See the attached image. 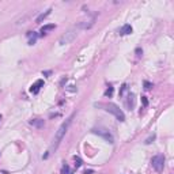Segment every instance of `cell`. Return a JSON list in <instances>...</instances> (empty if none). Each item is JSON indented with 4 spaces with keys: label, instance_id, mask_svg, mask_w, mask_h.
Here are the masks:
<instances>
[{
    "label": "cell",
    "instance_id": "cell-1",
    "mask_svg": "<svg viewBox=\"0 0 174 174\" xmlns=\"http://www.w3.org/2000/svg\"><path fill=\"white\" fill-rule=\"evenodd\" d=\"M75 114H76V113H72L71 116L68 117V118L65 120L64 123H63L61 125L58 126V129L56 131L55 137H53V143H52V145H50V151H49V152H53V151H56V150L58 148V145H60V143L63 142V139H64V136L67 135L68 129H69V126H71L72 121H74Z\"/></svg>",
    "mask_w": 174,
    "mask_h": 174
},
{
    "label": "cell",
    "instance_id": "cell-2",
    "mask_svg": "<svg viewBox=\"0 0 174 174\" xmlns=\"http://www.w3.org/2000/svg\"><path fill=\"white\" fill-rule=\"evenodd\" d=\"M77 34H79V30H77L76 27H72V29L67 30V31L60 37V39H58V45L63 46V45H67V44L72 42L77 37Z\"/></svg>",
    "mask_w": 174,
    "mask_h": 174
},
{
    "label": "cell",
    "instance_id": "cell-3",
    "mask_svg": "<svg viewBox=\"0 0 174 174\" xmlns=\"http://www.w3.org/2000/svg\"><path fill=\"white\" fill-rule=\"evenodd\" d=\"M105 110L109 113H112L113 116L116 117L118 121H125V114H124V112L121 109H120L117 105H114V103H107V105H105Z\"/></svg>",
    "mask_w": 174,
    "mask_h": 174
},
{
    "label": "cell",
    "instance_id": "cell-4",
    "mask_svg": "<svg viewBox=\"0 0 174 174\" xmlns=\"http://www.w3.org/2000/svg\"><path fill=\"white\" fill-rule=\"evenodd\" d=\"M151 164H152V169H154L155 171H158V173L163 171V167H164V156H163V155H161V154L152 156Z\"/></svg>",
    "mask_w": 174,
    "mask_h": 174
},
{
    "label": "cell",
    "instance_id": "cell-5",
    "mask_svg": "<svg viewBox=\"0 0 174 174\" xmlns=\"http://www.w3.org/2000/svg\"><path fill=\"white\" fill-rule=\"evenodd\" d=\"M93 133H95V135L103 137L107 143H110V144H113V143H114V137H113V135L109 132V131H107V129H105V128H95V129H93Z\"/></svg>",
    "mask_w": 174,
    "mask_h": 174
},
{
    "label": "cell",
    "instance_id": "cell-6",
    "mask_svg": "<svg viewBox=\"0 0 174 174\" xmlns=\"http://www.w3.org/2000/svg\"><path fill=\"white\" fill-rule=\"evenodd\" d=\"M29 124L31 126H34V128H37V129H41V128H44V125H45V121H44L42 118H34V120H30Z\"/></svg>",
    "mask_w": 174,
    "mask_h": 174
},
{
    "label": "cell",
    "instance_id": "cell-7",
    "mask_svg": "<svg viewBox=\"0 0 174 174\" xmlns=\"http://www.w3.org/2000/svg\"><path fill=\"white\" fill-rule=\"evenodd\" d=\"M42 86H44V82H42V80H37L36 83H34V84L31 86L30 91H31L33 94H38V91L41 90V87H42Z\"/></svg>",
    "mask_w": 174,
    "mask_h": 174
},
{
    "label": "cell",
    "instance_id": "cell-8",
    "mask_svg": "<svg viewBox=\"0 0 174 174\" xmlns=\"http://www.w3.org/2000/svg\"><path fill=\"white\" fill-rule=\"evenodd\" d=\"M131 33H132V26L131 25H124L120 29V36H126V34H131Z\"/></svg>",
    "mask_w": 174,
    "mask_h": 174
},
{
    "label": "cell",
    "instance_id": "cell-9",
    "mask_svg": "<svg viewBox=\"0 0 174 174\" xmlns=\"http://www.w3.org/2000/svg\"><path fill=\"white\" fill-rule=\"evenodd\" d=\"M50 12H52V8H49V10H46L45 12H42L41 15H38V16H37L36 22H37V23H41L42 20H44V19H45V18H46V16H48V15H50Z\"/></svg>",
    "mask_w": 174,
    "mask_h": 174
},
{
    "label": "cell",
    "instance_id": "cell-10",
    "mask_svg": "<svg viewBox=\"0 0 174 174\" xmlns=\"http://www.w3.org/2000/svg\"><path fill=\"white\" fill-rule=\"evenodd\" d=\"M55 27H56V26L53 25V23H52V25H45V26H44V27L41 29V34H46V33L50 31V30H53Z\"/></svg>",
    "mask_w": 174,
    "mask_h": 174
},
{
    "label": "cell",
    "instance_id": "cell-11",
    "mask_svg": "<svg viewBox=\"0 0 174 174\" xmlns=\"http://www.w3.org/2000/svg\"><path fill=\"white\" fill-rule=\"evenodd\" d=\"M61 174H69V167H68L67 164H64L61 169Z\"/></svg>",
    "mask_w": 174,
    "mask_h": 174
},
{
    "label": "cell",
    "instance_id": "cell-12",
    "mask_svg": "<svg viewBox=\"0 0 174 174\" xmlns=\"http://www.w3.org/2000/svg\"><path fill=\"white\" fill-rule=\"evenodd\" d=\"M75 166H76V167H80L82 166V161H80V158H77V156H75Z\"/></svg>",
    "mask_w": 174,
    "mask_h": 174
},
{
    "label": "cell",
    "instance_id": "cell-13",
    "mask_svg": "<svg viewBox=\"0 0 174 174\" xmlns=\"http://www.w3.org/2000/svg\"><path fill=\"white\" fill-rule=\"evenodd\" d=\"M112 94H113V87H109L106 90V93H105V95L106 97H112Z\"/></svg>",
    "mask_w": 174,
    "mask_h": 174
},
{
    "label": "cell",
    "instance_id": "cell-14",
    "mask_svg": "<svg viewBox=\"0 0 174 174\" xmlns=\"http://www.w3.org/2000/svg\"><path fill=\"white\" fill-rule=\"evenodd\" d=\"M154 139H155V135H152L151 137H148V139H147V140H145V144H150V143H151L152 140H154Z\"/></svg>",
    "mask_w": 174,
    "mask_h": 174
},
{
    "label": "cell",
    "instance_id": "cell-15",
    "mask_svg": "<svg viewBox=\"0 0 174 174\" xmlns=\"http://www.w3.org/2000/svg\"><path fill=\"white\" fill-rule=\"evenodd\" d=\"M142 102H143V105H144V106H147V105H148V101H147V98H145V97H142Z\"/></svg>",
    "mask_w": 174,
    "mask_h": 174
},
{
    "label": "cell",
    "instance_id": "cell-16",
    "mask_svg": "<svg viewBox=\"0 0 174 174\" xmlns=\"http://www.w3.org/2000/svg\"><path fill=\"white\" fill-rule=\"evenodd\" d=\"M126 87H128L126 84H124V86H123V88H121V91H120V94H121V95H123V94L126 91Z\"/></svg>",
    "mask_w": 174,
    "mask_h": 174
},
{
    "label": "cell",
    "instance_id": "cell-17",
    "mask_svg": "<svg viewBox=\"0 0 174 174\" xmlns=\"http://www.w3.org/2000/svg\"><path fill=\"white\" fill-rule=\"evenodd\" d=\"M144 86H145V90H150V88H151V83H148V82H144Z\"/></svg>",
    "mask_w": 174,
    "mask_h": 174
},
{
    "label": "cell",
    "instance_id": "cell-18",
    "mask_svg": "<svg viewBox=\"0 0 174 174\" xmlns=\"http://www.w3.org/2000/svg\"><path fill=\"white\" fill-rule=\"evenodd\" d=\"M91 173H93L91 170H86V174H91Z\"/></svg>",
    "mask_w": 174,
    "mask_h": 174
},
{
    "label": "cell",
    "instance_id": "cell-19",
    "mask_svg": "<svg viewBox=\"0 0 174 174\" xmlns=\"http://www.w3.org/2000/svg\"><path fill=\"white\" fill-rule=\"evenodd\" d=\"M0 120H1V116H0Z\"/></svg>",
    "mask_w": 174,
    "mask_h": 174
}]
</instances>
